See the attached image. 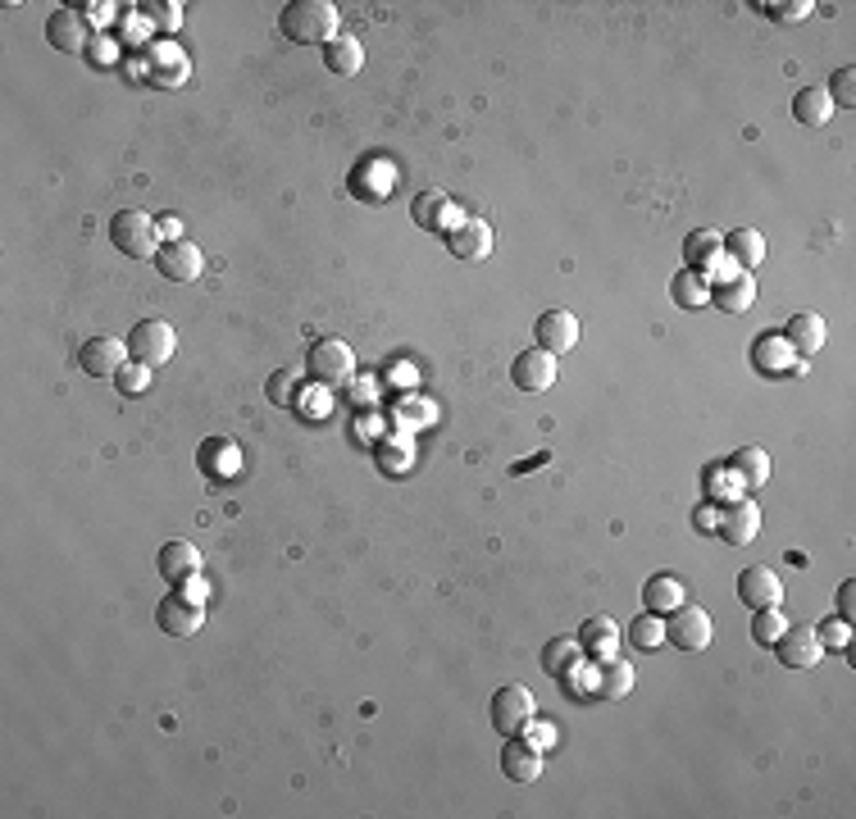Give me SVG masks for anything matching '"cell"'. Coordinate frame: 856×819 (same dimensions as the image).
<instances>
[{
    "label": "cell",
    "mask_w": 856,
    "mask_h": 819,
    "mask_svg": "<svg viewBox=\"0 0 856 819\" xmlns=\"http://www.w3.org/2000/svg\"><path fill=\"white\" fill-rule=\"evenodd\" d=\"M279 33L296 46H328L338 37V5L333 0H288L279 14Z\"/></svg>",
    "instance_id": "6da1fadb"
},
{
    "label": "cell",
    "mask_w": 856,
    "mask_h": 819,
    "mask_svg": "<svg viewBox=\"0 0 856 819\" xmlns=\"http://www.w3.org/2000/svg\"><path fill=\"white\" fill-rule=\"evenodd\" d=\"M109 242H115V250L128 260H155L160 229H155V219H146L142 210H119L115 219H109Z\"/></svg>",
    "instance_id": "7a4b0ae2"
},
{
    "label": "cell",
    "mask_w": 856,
    "mask_h": 819,
    "mask_svg": "<svg viewBox=\"0 0 856 819\" xmlns=\"http://www.w3.org/2000/svg\"><path fill=\"white\" fill-rule=\"evenodd\" d=\"M492 728L502 733V738H515V733H524L533 719H538V701L529 688H519V683H506V688H496L492 697Z\"/></svg>",
    "instance_id": "3957f363"
},
{
    "label": "cell",
    "mask_w": 856,
    "mask_h": 819,
    "mask_svg": "<svg viewBox=\"0 0 856 819\" xmlns=\"http://www.w3.org/2000/svg\"><path fill=\"white\" fill-rule=\"evenodd\" d=\"M174 347H178V337H174V328L164 324V319H142V324L128 332V355L137 364H146V370L169 364L174 360Z\"/></svg>",
    "instance_id": "277c9868"
},
{
    "label": "cell",
    "mask_w": 856,
    "mask_h": 819,
    "mask_svg": "<svg viewBox=\"0 0 856 819\" xmlns=\"http://www.w3.org/2000/svg\"><path fill=\"white\" fill-rule=\"evenodd\" d=\"M306 370H310L315 383L338 387L355 374V351L342 342V337H319V342L310 347V355H306Z\"/></svg>",
    "instance_id": "5b68a950"
},
{
    "label": "cell",
    "mask_w": 856,
    "mask_h": 819,
    "mask_svg": "<svg viewBox=\"0 0 856 819\" xmlns=\"http://www.w3.org/2000/svg\"><path fill=\"white\" fill-rule=\"evenodd\" d=\"M666 642H675L679 652H702V646L711 642V615L693 601L675 606L670 619H666Z\"/></svg>",
    "instance_id": "8992f818"
},
{
    "label": "cell",
    "mask_w": 856,
    "mask_h": 819,
    "mask_svg": "<svg viewBox=\"0 0 856 819\" xmlns=\"http://www.w3.org/2000/svg\"><path fill=\"white\" fill-rule=\"evenodd\" d=\"M711 305H720L725 315H742L757 305V278L748 269H720L711 278Z\"/></svg>",
    "instance_id": "52a82bcc"
},
{
    "label": "cell",
    "mask_w": 856,
    "mask_h": 819,
    "mask_svg": "<svg viewBox=\"0 0 856 819\" xmlns=\"http://www.w3.org/2000/svg\"><path fill=\"white\" fill-rule=\"evenodd\" d=\"M124 360H128V342H119V337H87L78 351V370L87 378H115L124 370Z\"/></svg>",
    "instance_id": "ba28073f"
},
{
    "label": "cell",
    "mask_w": 856,
    "mask_h": 819,
    "mask_svg": "<svg viewBox=\"0 0 856 819\" xmlns=\"http://www.w3.org/2000/svg\"><path fill=\"white\" fill-rule=\"evenodd\" d=\"M155 624L169 633V637H191V633L206 624V606L183 597V592H169V597L155 606Z\"/></svg>",
    "instance_id": "9c48e42d"
},
{
    "label": "cell",
    "mask_w": 856,
    "mask_h": 819,
    "mask_svg": "<svg viewBox=\"0 0 856 819\" xmlns=\"http://www.w3.org/2000/svg\"><path fill=\"white\" fill-rule=\"evenodd\" d=\"M779 597H784V583H779V574L770 570V564H748V570L738 574V601L748 610L779 606Z\"/></svg>",
    "instance_id": "30bf717a"
},
{
    "label": "cell",
    "mask_w": 856,
    "mask_h": 819,
    "mask_svg": "<svg viewBox=\"0 0 856 819\" xmlns=\"http://www.w3.org/2000/svg\"><path fill=\"white\" fill-rule=\"evenodd\" d=\"M155 269H160V278H169V282H197L206 260H201V250L191 246L187 237H178V242H164L155 250Z\"/></svg>",
    "instance_id": "8fae6325"
},
{
    "label": "cell",
    "mask_w": 856,
    "mask_h": 819,
    "mask_svg": "<svg viewBox=\"0 0 856 819\" xmlns=\"http://www.w3.org/2000/svg\"><path fill=\"white\" fill-rule=\"evenodd\" d=\"M511 383L519 391H547L556 383V355H547L542 347H529L511 360Z\"/></svg>",
    "instance_id": "7c38bea8"
},
{
    "label": "cell",
    "mask_w": 856,
    "mask_h": 819,
    "mask_svg": "<svg viewBox=\"0 0 856 819\" xmlns=\"http://www.w3.org/2000/svg\"><path fill=\"white\" fill-rule=\"evenodd\" d=\"M533 337H538L533 347H542L547 355H565V351L578 347V319L570 315V309H547V315H538V324H533Z\"/></svg>",
    "instance_id": "4fadbf2b"
},
{
    "label": "cell",
    "mask_w": 856,
    "mask_h": 819,
    "mask_svg": "<svg viewBox=\"0 0 856 819\" xmlns=\"http://www.w3.org/2000/svg\"><path fill=\"white\" fill-rule=\"evenodd\" d=\"M447 250L465 265L488 260L492 256V229L483 219H456V229L447 233Z\"/></svg>",
    "instance_id": "5bb4252c"
},
{
    "label": "cell",
    "mask_w": 856,
    "mask_h": 819,
    "mask_svg": "<svg viewBox=\"0 0 856 819\" xmlns=\"http://www.w3.org/2000/svg\"><path fill=\"white\" fill-rule=\"evenodd\" d=\"M720 256H725V242H720V233L715 229H697V233H688L683 237V265L693 269L697 278H715L720 273Z\"/></svg>",
    "instance_id": "9a60e30c"
},
{
    "label": "cell",
    "mask_w": 856,
    "mask_h": 819,
    "mask_svg": "<svg viewBox=\"0 0 856 819\" xmlns=\"http://www.w3.org/2000/svg\"><path fill=\"white\" fill-rule=\"evenodd\" d=\"M775 652H779V665H788V669H811V665H820L824 646H820V633H816V629H797V624H788V629L779 633V642H775Z\"/></svg>",
    "instance_id": "2e32d148"
},
{
    "label": "cell",
    "mask_w": 856,
    "mask_h": 819,
    "mask_svg": "<svg viewBox=\"0 0 856 819\" xmlns=\"http://www.w3.org/2000/svg\"><path fill=\"white\" fill-rule=\"evenodd\" d=\"M410 219H415V229H424V233H452L456 229V201L447 191H420L415 206H410Z\"/></svg>",
    "instance_id": "e0dca14e"
},
{
    "label": "cell",
    "mask_w": 856,
    "mask_h": 819,
    "mask_svg": "<svg viewBox=\"0 0 856 819\" xmlns=\"http://www.w3.org/2000/svg\"><path fill=\"white\" fill-rule=\"evenodd\" d=\"M757 533H761V511H757V501H748V496L729 501L725 515H720V538H725L729 547H748Z\"/></svg>",
    "instance_id": "ac0fdd59"
},
{
    "label": "cell",
    "mask_w": 856,
    "mask_h": 819,
    "mask_svg": "<svg viewBox=\"0 0 856 819\" xmlns=\"http://www.w3.org/2000/svg\"><path fill=\"white\" fill-rule=\"evenodd\" d=\"M601 701H624L633 692V665L620 656H606L593 665V683H588Z\"/></svg>",
    "instance_id": "d6986e66"
},
{
    "label": "cell",
    "mask_w": 856,
    "mask_h": 819,
    "mask_svg": "<svg viewBox=\"0 0 856 819\" xmlns=\"http://www.w3.org/2000/svg\"><path fill=\"white\" fill-rule=\"evenodd\" d=\"M46 42H50L55 50H69V55H78L82 46H87V19H82L73 5L55 10V14L46 19Z\"/></svg>",
    "instance_id": "ffe728a7"
},
{
    "label": "cell",
    "mask_w": 856,
    "mask_h": 819,
    "mask_svg": "<svg viewBox=\"0 0 856 819\" xmlns=\"http://www.w3.org/2000/svg\"><path fill=\"white\" fill-rule=\"evenodd\" d=\"M160 574H164V583H169V587H183L187 578L201 574V551L191 542H164L160 547Z\"/></svg>",
    "instance_id": "44dd1931"
},
{
    "label": "cell",
    "mask_w": 856,
    "mask_h": 819,
    "mask_svg": "<svg viewBox=\"0 0 856 819\" xmlns=\"http://www.w3.org/2000/svg\"><path fill=\"white\" fill-rule=\"evenodd\" d=\"M502 774L515 779V783H538V774H542V751L533 742H524L519 733H515V738L502 747Z\"/></svg>",
    "instance_id": "7402d4cb"
},
{
    "label": "cell",
    "mask_w": 856,
    "mask_h": 819,
    "mask_svg": "<svg viewBox=\"0 0 856 819\" xmlns=\"http://www.w3.org/2000/svg\"><path fill=\"white\" fill-rule=\"evenodd\" d=\"M578 652L593 656V660H606V656H615V642H620V624L611 615H593L584 629H578Z\"/></svg>",
    "instance_id": "603a6c76"
},
{
    "label": "cell",
    "mask_w": 856,
    "mask_h": 819,
    "mask_svg": "<svg viewBox=\"0 0 856 819\" xmlns=\"http://www.w3.org/2000/svg\"><path fill=\"white\" fill-rule=\"evenodd\" d=\"M752 364H757L761 374H788L793 364H797V351L788 347L784 332H761L757 342H752Z\"/></svg>",
    "instance_id": "cb8c5ba5"
},
{
    "label": "cell",
    "mask_w": 856,
    "mask_h": 819,
    "mask_svg": "<svg viewBox=\"0 0 856 819\" xmlns=\"http://www.w3.org/2000/svg\"><path fill=\"white\" fill-rule=\"evenodd\" d=\"M784 337H788V347L797 351V355H816L820 347H824V337H830V328H824V319L820 315H793L788 324H784Z\"/></svg>",
    "instance_id": "d4e9b609"
},
{
    "label": "cell",
    "mask_w": 856,
    "mask_h": 819,
    "mask_svg": "<svg viewBox=\"0 0 856 819\" xmlns=\"http://www.w3.org/2000/svg\"><path fill=\"white\" fill-rule=\"evenodd\" d=\"M729 473L738 478V488H761V483H770V456L761 446H742V451H734Z\"/></svg>",
    "instance_id": "484cf974"
},
{
    "label": "cell",
    "mask_w": 856,
    "mask_h": 819,
    "mask_svg": "<svg viewBox=\"0 0 856 819\" xmlns=\"http://www.w3.org/2000/svg\"><path fill=\"white\" fill-rule=\"evenodd\" d=\"M725 256H729V265H738V269L752 273V269L765 260V237H761L757 229H738V233L725 237Z\"/></svg>",
    "instance_id": "4316f807"
},
{
    "label": "cell",
    "mask_w": 856,
    "mask_h": 819,
    "mask_svg": "<svg viewBox=\"0 0 856 819\" xmlns=\"http://www.w3.org/2000/svg\"><path fill=\"white\" fill-rule=\"evenodd\" d=\"M324 65H328V73L351 78V73H361L365 50H361V42H355V37H333L324 46Z\"/></svg>",
    "instance_id": "83f0119b"
},
{
    "label": "cell",
    "mask_w": 856,
    "mask_h": 819,
    "mask_svg": "<svg viewBox=\"0 0 856 819\" xmlns=\"http://www.w3.org/2000/svg\"><path fill=\"white\" fill-rule=\"evenodd\" d=\"M830 115H834V101H830V92H824V87H802L793 96V119H802L807 128L830 124Z\"/></svg>",
    "instance_id": "f1b7e54d"
},
{
    "label": "cell",
    "mask_w": 856,
    "mask_h": 819,
    "mask_svg": "<svg viewBox=\"0 0 856 819\" xmlns=\"http://www.w3.org/2000/svg\"><path fill=\"white\" fill-rule=\"evenodd\" d=\"M643 601H647V610L656 615V610H675V606H683L688 601V587L679 583V578H670V574H656V578H647V587H643Z\"/></svg>",
    "instance_id": "f546056e"
},
{
    "label": "cell",
    "mask_w": 856,
    "mask_h": 819,
    "mask_svg": "<svg viewBox=\"0 0 856 819\" xmlns=\"http://www.w3.org/2000/svg\"><path fill=\"white\" fill-rule=\"evenodd\" d=\"M584 660V652H578V642L574 637H551L542 646V669L551 674V679H570V669Z\"/></svg>",
    "instance_id": "4dcf8cb0"
},
{
    "label": "cell",
    "mask_w": 856,
    "mask_h": 819,
    "mask_svg": "<svg viewBox=\"0 0 856 819\" xmlns=\"http://www.w3.org/2000/svg\"><path fill=\"white\" fill-rule=\"evenodd\" d=\"M670 296H675V305H683V309H702V305H711V282L697 278L693 269H679L675 282H670Z\"/></svg>",
    "instance_id": "1f68e13d"
},
{
    "label": "cell",
    "mask_w": 856,
    "mask_h": 819,
    "mask_svg": "<svg viewBox=\"0 0 856 819\" xmlns=\"http://www.w3.org/2000/svg\"><path fill=\"white\" fill-rule=\"evenodd\" d=\"M197 465H201L206 473H233V465H237V446H233L228 437H210V442H201Z\"/></svg>",
    "instance_id": "d6a6232c"
},
{
    "label": "cell",
    "mask_w": 856,
    "mask_h": 819,
    "mask_svg": "<svg viewBox=\"0 0 856 819\" xmlns=\"http://www.w3.org/2000/svg\"><path fill=\"white\" fill-rule=\"evenodd\" d=\"M784 629H788V619L779 615V606H765V610H752V637H757L761 646H775Z\"/></svg>",
    "instance_id": "836d02e7"
},
{
    "label": "cell",
    "mask_w": 856,
    "mask_h": 819,
    "mask_svg": "<svg viewBox=\"0 0 856 819\" xmlns=\"http://www.w3.org/2000/svg\"><path fill=\"white\" fill-rule=\"evenodd\" d=\"M629 642L633 646H643V652H652L656 642H666V624L652 615V610H643L638 619H633V629H629Z\"/></svg>",
    "instance_id": "e575fe53"
},
{
    "label": "cell",
    "mask_w": 856,
    "mask_h": 819,
    "mask_svg": "<svg viewBox=\"0 0 856 819\" xmlns=\"http://www.w3.org/2000/svg\"><path fill=\"white\" fill-rule=\"evenodd\" d=\"M115 387L124 391V397H142V391L151 387V370H146V364H124V370L115 374Z\"/></svg>",
    "instance_id": "d590c367"
},
{
    "label": "cell",
    "mask_w": 856,
    "mask_h": 819,
    "mask_svg": "<svg viewBox=\"0 0 856 819\" xmlns=\"http://www.w3.org/2000/svg\"><path fill=\"white\" fill-rule=\"evenodd\" d=\"M824 92H830V101H834V105L852 109V105H856V69H852V65H843V69L830 78V87H824Z\"/></svg>",
    "instance_id": "8d00e7d4"
},
{
    "label": "cell",
    "mask_w": 856,
    "mask_h": 819,
    "mask_svg": "<svg viewBox=\"0 0 856 819\" xmlns=\"http://www.w3.org/2000/svg\"><path fill=\"white\" fill-rule=\"evenodd\" d=\"M811 10H816L811 0H793V5H788V0H779V5H761V14L775 19V23H802Z\"/></svg>",
    "instance_id": "74e56055"
},
{
    "label": "cell",
    "mask_w": 856,
    "mask_h": 819,
    "mask_svg": "<svg viewBox=\"0 0 856 819\" xmlns=\"http://www.w3.org/2000/svg\"><path fill=\"white\" fill-rule=\"evenodd\" d=\"M265 391H269V401H273V406H283V401H292V397H296V387H292V378H288L283 370L269 378V387H265Z\"/></svg>",
    "instance_id": "f35d334b"
},
{
    "label": "cell",
    "mask_w": 856,
    "mask_h": 819,
    "mask_svg": "<svg viewBox=\"0 0 856 819\" xmlns=\"http://www.w3.org/2000/svg\"><path fill=\"white\" fill-rule=\"evenodd\" d=\"M142 10H146V19L160 23V27H178V19H183V14H178L183 5H142Z\"/></svg>",
    "instance_id": "ab89813d"
},
{
    "label": "cell",
    "mask_w": 856,
    "mask_h": 819,
    "mask_svg": "<svg viewBox=\"0 0 856 819\" xmlns=\"http://www.w3.org/2000/svg\"><path fill=\"white\" fill-rule=\"evenodd\" d=\"M524 733H529V742H533L538 751H547L551 742H556V728H551V724H542V719H533V724L524 728Z\"/></svg>",
    "instance_id": "60d3db41"
},
{
    "label": "cell",
    "mask_w": 856,
    "mask_h": 819,
    "mask_svg": "<svg viewBox=\"0 0 856 819\" xmlns=\"http://www.w3.org/2000/svg\"><path fill=\"white\" fill-rule=\"evenodd\" d=\"M839 615H843V624H852V615H856V583L852 578L839 587Z\"/></svg>",
    "instance_id": "b9f144b4"
},
{
    "label": "cell",
    "mask_w": 856,
    "mask_h": 819,
    "mask_svg": "<svg viewBox=\"0 0 856 819\" xmlns=\"http://www.w3.org/2000/svg\"><path fill=\"white\" fill-rule=\"evenodd\" d=\"M820 646H834V652H843L847 646V624H820Z\"/></svg>",
    "instance_id": "7bdbcfd3"
},
{
    "label": "cell",
    "mask_w": 856,
    "mask_h": 819,
    "mask_svg": "<svg viewBox=\"0 0 856 819\" xmlns=\"http://www.w3.org/2000/svg\"><path fill=\"white\" fill-rule=\"evenodd\" d=\"M155 229H160L164 242H178L183 237V219L178 214H164V219H155Z\"/></svg>",
    "instance_id": "ee69618b"
},
{
    "label": "cell",
    "mask_w": 856,
    "mask_h": 819,
    "mask_svg": "<svg viewBox=\"0 0 856 819\" xmlns=\"http://www.w3.org/2000/svg\"><path fill=\"white\" fill-rule=\"evenodd\" d=\"M183 597H191V601H201V606H206V597H210V587L201 583V574H197V578H187V583H183Z\"/></svg>",
    "instance_id": "f6af8a7d"
},
{
    "label": "cell",
    "mask_w": 856,
    "mask_h": 819,
    "mask_svg": "<svg viewBox=\"0 0 856 819\" xmlns=\"http://www.w3.org/2000/svg\"><path fill=\"white\" fill-rule=\"evenodd\" d=\"M533 465H547V451H538V456H533V460H519V465H515V473H524V469H533Z\"/></svg>",
    "instance_id": "bcb514c9"
}]
</instances>
